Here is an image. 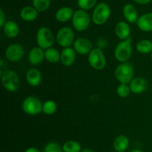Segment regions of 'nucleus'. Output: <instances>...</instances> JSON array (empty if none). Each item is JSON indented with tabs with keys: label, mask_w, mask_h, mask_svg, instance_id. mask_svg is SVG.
Returning <instances> with one entry per match:
<instances>
[{
	"label": "nucleus",
	"mask_w": 152,
	"mask_h": 152,
	"mask_svg": "<svg viewBox=\"0 0 152 152\" xmlns=\"http://www.w3.org/2000/svg\"><path fill=\"white\" fill-rule=\"evenodd\" d=\"M1 83L6 91L9 92H15L19 87V77L15 71L11 70H0Z\"/></svg>",
	"instance_id": "1"
},
{
	"label": "nucleus",
	"mask_w": 152,
	"mask_h": 152,
	"mask_svg": "<svg viewBox=\"0 0 152 152\" xmlns=\"http://www.w3.org/2000/svg\"><path fill=\"white\" fill-rule=\"evenodd\" d=\"M111 14L110 6L105 2H100L94 7L91 19L96 25H102L107 22Z\"/></svg>",
	"instance_id": "2"
},
{
	"label": "nucleus",
	"mask_w": 152,
	"mask_h": 152,
	"mask_svg": "<svg viewBox=\"0 0 152 152\" xmlns=\"http://www.w3.org/2000/svg\"><path fill=\"white\" fill-rule=\"evenodd\" d=\"M134 66L129 62H121L116 68L114 75L120 83L129 84L134 79Z\"/></svg>",
	"instance_id": "3"
},
{
	"label": "nucleus",
	"mask_w": 152,
	"mask_h": 152,
	"mask_svg": "<svg viewBox=\"0 0 152 152\" xmlns=\"http://www.w3.org/2000/svg\"><path fill=\"white\" fill-rule=\"evenodd\" d=\"M132 54V38L129 37L119 42L114 50V57L120 62H127Z\"/></svg>",
	"instance_id": "4"
},
{
	"label": "nucleus",
	"mask_w": 152,
	"mask_h": 152,
	"mask_svg": "<svg viewBox=\"0 0 152 152\" xmlns=\"http://www.w3.org/2000/svg\"><path fill=\"white\" fill-rule=\"evenodd\" d=\"M72 20L73 27L77 31H84L88 28L91 24V16L87 12V10H79L74 11Z\"/></svg>",
	"instance_id": "5"
},
{
	"label": "nucleus",
	"mask_w": 152,
	"mask_h": 152,
	"mask_svg": "<svg viewBox=\"0 0 152 152\" xmlns=\"http://www.w3.org/2000/svg\"><path fill=\"white\" fill-rule=\"evenodd\" d=\"M42 105L43 103L38 97L30 96L23 100L22 108L25 114L31 116H35L42 112Z\"/></svg>",
	"instance_id": "6"
},
{
	"label": "nucleus",
	"mask_w": 152,
	"mask_h": 152,
	"mask_svg": "<svg viewBox=\"0 0 152 152\" xmlns=\"http://www.w3.org/2000/svg\"><path fill=\"white\" fill-rule=\"evenodd\" d=\"M37 45L41 48L46 49L51 48L54 43V37L52 31L47 27H42L37 33Z\"/></svg>",
	"instance_id": "7"
},
{
	"label": "nucleus",
	"mask_w": 152,
	"mask_h": 152,
	"mask_svg": "<svg viewBox=\"0 0 152 152\" xmlns=\"http://www.w3.org/2000/svg\"><path fill=\"white\" fill-rule=\"evenodd\" d=\"M88 61L91 68L95 70H102L106 65V59L102 49L94 48L89 53Z\"/></svg>",
	"instance_id": "8"
},
{
	"label": "nucleus",
	"mask_w": 152,
	"mask_h": 152,
	"mask_svg": "<svg viewBox=\"0 0 152 152\" xmlns=\"http://www.w3.org/2000/svg\"><path fill=\"white\" fill-rule=\"evenodd\" d=\"M57 44L62 48L71 47L74 42V32L69 27H62L56 35Z\"/></svg>",
	"instance_id": "9"
},
{
	"label": "nucleus",
	"mask_w": 152,
	"mask_h": 152,
	"mask_svg": "<svg viewBox=\"0 0 152 152\" xmlns=\"http://www.w3.org/2000/svg\"><path fill=\"white\" fill-rule=\"evenodd\" d=\"M24 53H25V50H24L23 47L20 44L13 43V44L10 45L6 48L5 57L7 58V60L10 62H16L22 59Z\"/></svg>",
	"instance_id": "10"
},
{
	"label": "nucleus",
	"mask_w": 152,
	"mask_h": 152,
	"mask_svg": "<svg viewBox=\"0 0 152 152\" xmlns=\"http://www.w3.org/2000/svg\"><path fill=\"white\" fill-rule=\"evenodd\" d=\"M74 48L79 54H89V53L93 50V44L88 39L80 37L74 41Z\"/></svg>",
	"instance_id": "11"
},
{
	"label": "nucleus",
	"mask_w": 152,
	"mask_h": 152,
	"mask_svg": "<svg viewBox=\"0 0 152 152\" xmlns=\"http://www.w3.org/2000/svg\"><path fill=\"white\" fill-rule=\"evenodd\" d=\"M77 52L71 47L64 48L61 52L60 62L64 66L70 67L73 65L77 59Z\"/></svg>",
	"instance_id": "12"
},
{
	"label": "nucleus",
	"mask_w": 152,
	"mask_h": 152,
	"mask_svg": "<svg viewBox=\"0 0 152 152\" xmlns=\"http://www.w3.org/2000/svg\"><path fill=\"white\" fill-rule=\"evenodd\" d=\"M148 82L145 78L138 77H135L129 83L131 91L134 94H140L143 93L148 88Z\"/></svg>",
	"instance_id": "13"
},
{
	"label": "nucleus",
	"mask_w": 152,
	"mask_h": 152,
	"mask_svg": "<svg viewBox=\"0 0 152 152\" xmlns=\"http://www.w3.org/2000/svg\"><path fill=\"white\" fill-rule=\"evenodd\" d=\"M45 59V50L39 46L31 49L28 53V61L32 65H38L43 62Z\"/></svg>",
	"instance_id": "14"
},
{
	"label": "nucleus",
	"mask_w": 152,
	"mask_h": 152,
	"mask_svg": "<svg viewBox=\"0 0 152 152\" xmlns=\"http://www.w3.org/2000/svg\"><path fill=\"white\" fill-rule=\"evenodd\" d=\"M137 25L143 32L152 31V13H146L139 16L137 21Z\"/></svg>",
	"instance_id": "15"
},
{
	"label": "nucleus",
	"mask_w": 152,
	"mask_h": 152,
	"mask_svg": "<svg viewBox=\"0 0 152 152\" xmlns=\"http://www.w3.org/2000/svg\"><path fill=\"white\" fill-rule=\"evenodd\" d=\"M123 14L127 22L131 24L136 23L138 18V12L134 5L132 4H125L123 8Z\"/></svg>",
	"instance_id": "16"
},
{
	"label": "nucleus",
	"mask_w": 152,
	"mask_h": 152,
	"mask_svg": "<svg viewBox=\"0 0 152 152\" xmlns=\"http://www.w3.org/2000/svg\"><path fill=\"white\" fill-rule=\"evenodd\" d=\"M115 34L117 38H119L121 40L127 39L128 38L130 37L131 34V28L130 25L128 22L125 21H120L116 25L115 29Z\"/></svg>",
	"instance_id": "17"
},
{
	"label": "nucleus",
	"mask_w": 152,
	"mask_h": 152,
	"mask_svg": "<svg viewBox=\"0 0 152 152\" xmlns=\"http://www.w3.org/2000/svg\"><path fill=\"white\" fill-rule=\"evenodd\" d=\"M26 81L32 87H37L42 83V74L37 68H31L26 73Z\"/></svg>",
	"instance_id": "18"
},
{
	"label": "nucleus",
	"mask_w": 152,
	"mask_h": 152,
	"mask_svg": "<svg viewBox=\"0 0 152 152\" xmlns=\"http://www.w3.org/2000/svg\"><path fill=\"white\" fill-rule=\"evenodd\" d=\"M39 11L34 6H25L20 10L19 16L23 21L33 22L38 17Z\"/></svg>",
	"instance_id": "19"
},
{
	"label": "nucleus",
	"mask_w": 152,
	"mask_h": 152,
	"mask_svg": "<svg viewBox=\"0 0 152 152\" xmlns=\"http://www.w3.org/2000/svg\"><path fill=\"white\" fill-rule=\"evenodd\" d=\"M74 13V10L71 7H62L56 10L55 13V18L58 22L65 23L72 19Z\"/></svg>",
	"instance_id": "20"
},
{
	"label": "nucleus",
	"mask_w": 152,
	"mask_h": 152,
	"mask_svg": "<svg viewBox=\"0 0 152 152\" xmlns=\"http://www.w3.org/2000/svg\"><path fill=\"white\" fill-rule=\"evenodd\" d=\"M3 32L8 38H15L19 35V25L14 21H7L2 28Z\"/></svg>",
	"instance_id": "21"
},
{
	"label": "nucleus",
	"mask_w": 152,
	"mask_h": 152,
	"mask_svg": "<svg viewBox=\"0 0 152 152\" xmlns=\"http://www.w3.org/2000/svg\"><path fill=\"white\" fill-rule=\"evenodd\" d=\"M114 150L117 152H124L127 150L129 145V140L126 135H119L114 139Z\"/></svg>",
	"instance_id": "22"
},
{
	"label": "nucleus",
	"mask_w": 152,
	"mask_h": 152,
	"mask_svg": "<svg viewBox=\"0 0 152 152\" xmlns=\"http://www.w3.org/2000/svg\"><path fill=\"white\" fill-rule=\"evenodd\" d=\"M61 53L54 48H49L45 50V59L51 64H56L60 61Z\"/></svg>",
	"instance_id": "23"
},
{
	"label": "nucleus",
	"mask_w": 152,
	"mask_h": 152,
	"mask_svg": "<svg viewBox=\"0 0 152 152\" xmlns=\"http://www.w3.org/2000/svg\"><path fill=\"white\" fill-rule=\"evenodd\" d=\"M137 50L142 54H148L152 52V42L148 39L140 40L137 43Z\"/></svg>",
	"instance_id": "24"
},
{
	"label": "nucleus",
	"mask_w": 152,
	"mask_h": 152,
	"mask_svg": "<svg viewBox=\"0 0 152 152\" xmlns=\"http://www.w3.org/2000/svg\"><path fill=\"white\" fill-rule=\"evenodd\" d=\"M63 152H81L82 147L76 140H68L62 145Z\"/></svg>",
	"instance_id": "25"
},
{
	"label": "nucleus",
	"mask_w": 152,
	"mask_h": 152,
	"mask_svg": "<svg viewBox=\"0 0 152 152\" xmlns=\"http://www.w3.org/2000/svg\"><path fill=\"white\" fill-rule=\"evenodd\" d=\"M57 110V105L54 101L49 99L45 101L42 105V112L46 115H52Z\"/></svg>",
	"instance_id": "26"
},
{
	"label": "nucleus",
	"mask_w": 152,
	"mask_h": 152,
	"mask_svg": "<svg viewBox=\"0 0 152 152\" xmlns=\"http://www.w3.org/2000/svg\"><path fill=\"white\" fill-rule=\"evenodd\" d=\"M50 0H32L33 6L39 12H45L50 5Z\"/></svg>",
	"instance_id": "27"
},
{
	"label": "nucleus",
	"mask_w": 152,
	"mask_h": 152,
	"mask_svg": "<svg viewBox=\"0 0 152 152\" xmlns=\"http://www.w3.org/2000/svg\"><path fill=\"white\" fill-rule=\"evenodd\" d=\"M97 0H77V5L80 9L84 10H88L94 8L96 5Z\"/></svg>",
	"instance_id": "28"
},
{
	"label": "nucleus",
	"mask_w": 152,
	"mask_h": 152,
	"mask_svg": "<svg viewBox=\"0 0 152 152\" xmlns=\"http://www.w3.org/2000/svg\"><path fill=\"white\" fill-rule=\"evenodd\" d=\"M117 94L121 98H126L130 94L131 88L129 84H125V83H120L117 88Z\"/></svg>",
	"instance_id": "29"
},
{
	"label": "nucleus",
	"mask_w": 152,
	"mask_h": 152,
	"mask_svg": "<svg viewBox=\"0 0 152 152\" xmlns=\"http://www.w3.org/2000/svg\"><path fill=\"white\" fill-rule=\"evenodd\" d=\"M44 152H63L62 146L56 142H50L45 145Z\"/></svg>",
	"instance_id": "30"
},
{
	"label": "nucleus",
	"mask_w": 152,
	"mask_h": 152,
	"mask_svg": "<svg viewBox=\"0 0 152 152\" xmlns=\"http://www.w3.org/2000/svg\"><path fill=\"white\" fill-rule=\"evenodd\" d=\"M7 22L6 21V15L4 13V10L2 9H0V27L1 28L4 27V24Z\"/></svg>",
	"instance_id": "31"
},
{
	"label": "nucleus",
	"mask_w": 152,
	"mask_h": 152,
	"mask_svg": "<svg viewBox=\"0 0 152 152\" xmlns=\"http://www.w3.org/2000/svg\"><path fill=\"white\" fill-rule=\"evenodd\" d=\"M136 3L140 4H147L151 1V0H133Z\"/></svg>",
	"instance_id": "32"
},
{
	"label": "nucleus",
	"mask_w": 152,
	"mask_h": 152,
	"mask_svg": "<svg viewBox=\"0 0 152 152\" xmlns=\"http://www.w3.org/2000/svg\"><path fill=\"white\" fill-rule=\"evenodd\" d=\"M25 152H41L38 148H35V147H30V148H27Z\"/></svg>",
	"instance_id": "33"
},
{
	"label": "nucleus",
	"mask_w": 152,
	"mask_h": 152,
	"mask_svg": "<svg viewBox=\"0 0 152 152\" xmlns=\"http://www.w3.org/2000/svg\"><path fill=\"white\" fill-rule=\"evenodd\" d=\"M81 152H94V151L91 149H89V148H84V149L82 150Z\"/></svg>",
	"instance_id": "34"
},
{
	"label": "nucleus",
	"mask_w": 152,
	"mask_h": 152,
	"mask_svg": "<svg viewBox=\"0 0 152 152\" xmlns=\"http://www.w3.org/2000/svg\"><path fill=\"white\" fill-rule=\"evenodd\" d=\"M131 152H142V151L140 149H133Z\"/></svg>",
	"instance_id": "35"
},
{
	"label": "nucleus",
	"mask_w": 152,
	"mask_h": 152,
	"mask_svg": "<svg viewBox=\"0 0 152 152\" xmlns=\"http://www.w3.org/2000/svg\"><path fill=\"white\" fill-rule=\"evenodd\" d=\"M3 63H4V62H3V59H0V67H1V68H2Z\"/></svg>",
	"instance_id": "36"
},
{
	"label": "nucleus",
	"mask_w": 152,
	"mask_h": 152,
	"mask_svg": "<svg viewBox=\"0 0 152 152\" xmlns=\"http://www.w3.org/2000/svg\"><path fill=\"white\" fill-rule=\"evenodd\" d=\"M151 60H152V52L151 53Z\"/></svg>",
	"instance_id": "37"
},
{
	"label": "nucleus",
	"mask_w": 152,
	"mask_h": 152,
	"mask_svg": "<svg viewBox=\"0 0 152 152\" xmlns=\"http://www.w3.org/2000/svg\"><path fill=\"white\" fill-rule=\"evenodd\" d=\"M110 152H117V151H110Z\"/></svg>",
	"instance_id": "38"
},
{
	"label": "nucleus",
	"mask_w": 152,
	"mask_h": 152,
	"mask_svg": "<svg viewBox=\"0 0 152 152\" xmlns=\"http://www.w3.org/2000/svg\"><path fill=\"white\" fill-rule=\"evenodd\" d=\"M151 1H152V0H151Z\"/></svg>",
	"instance_id": "39"
}]
</instances>
